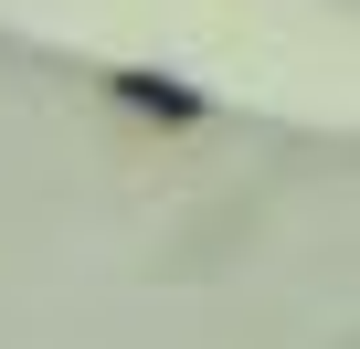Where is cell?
<instances>
[{"label":"cell","mask_w":360,"mask_h":349,"mask_svg":"<svg viewBox=\"0 0 360 349\" xmlns=\"http://www.w3.org/2000/svg\"><path fill=\"white\" fill-rule=\"evenodd\" d=\"M117 106H138V117H212V96L169 85V74H117Z\"/></svg>","instance_id":"6da1fadb"}]
</instances>
